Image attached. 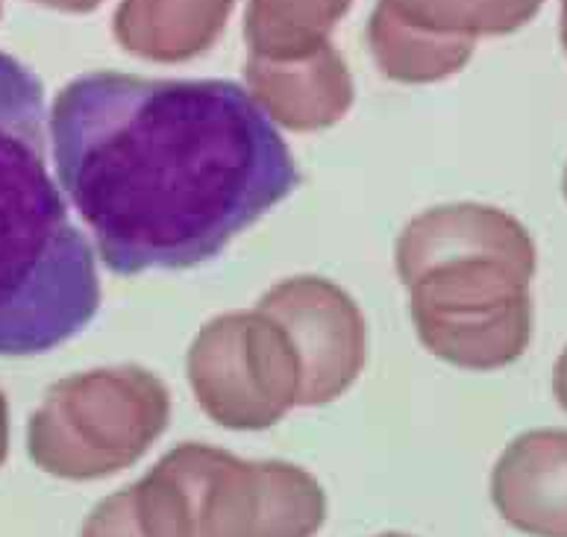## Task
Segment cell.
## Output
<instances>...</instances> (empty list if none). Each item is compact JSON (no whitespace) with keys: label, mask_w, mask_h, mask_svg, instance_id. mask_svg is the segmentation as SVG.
I'll use <instances>...</instances> for the list:
<instances>
[{"label":"cell","mask_w":567,"mask_h":537,"mask_svg":"<svg viewBox=\"0 0 567 537\" xmlns=\"http://www.w3.org/2000/svg\"><path fill=\"white\" fill-rule=\"evenodd\" d=\"M250 80L259 106L291 130L330 126L350 106L348 71L327 48L303 60H254Z\"/></svg>","instance_id":"obj_9"},{"label":"cell","mask_w":567,"mask_h":537,"mask_svg":"<svg viewBox=\"0 0 567 537\" xmlns=\"http://www.w3.org/2000/svg\"><path fill=\"white\" fill-rule=\"evenodd\" d=\"M421 344L465 370L515 364L533 338V236L508 211L450 203L421 211L394 250Z\"/></svg>","instance_id":"obj_3"},{"label":"cell","mask_w":567,"mask_h":537,"mask_svg":"<svg viewBox=\"0 0 567 537\" xmlns=\"http://www.w3.org/2000/svg\"><path fill=\"white\" fill-rule=\"evenodd\" d=\"M7 432H9V423H7V400L0 396V464L7 458Z\"/></svg>","instance_id":"obj_13"},{"label":"cell","mask_w":567,"mask_h":537,"mask_svg":"<svg viewBox=\"0 0 567 537\" xmlns=\"http://www.w3.org/2000/svg\"><path fill=\"white\" fill-rule=\"evenodd\" d=\"M323 520L327 496L303 467L179 444L136 485L106 496L83 537H315Z\"/></svg>","instance_id":"obj_4"},{"label":"cell","mask_w":567,"mask_h":537,"mask_svg":"<svg viewBox=\"0 0 567 537\" xmlns=\"http://www.w3.org/2000/svg\"><path fill=\"white\" fill-rule=\"evenodd\" d=\"M561 42L567 51V0H561Z\"/></svg>","instance_id":"obj_14"},{"label":"cell","mask_w":567,"mask_h":537,"mask_svg":"<svg viewBox=\"0 0 567 537\" xmlns=\"http://www.w3.org/2000/svg\"><path fill=\"white\" fill-rule=\"evenodd\" d=\"M229 0H127L118 12V39L151 60H186L213 44Z\"/></svg>","instance_id":"obj_10"},{"label":"cell","mask_w":567,"mask_h":537,"mask_svg":"<svg viewBox=\"0 0 567 537\" xmlns=\"http://www.w3.org/2000/svg\"><path fill=\"white\" fill-rule=\"evenodd\" d=\"M44 89L0 53V355L48 353L101 306L89 238L48 171Z\"/></svg>","instance_id":"obj_2"},{"label":"cell","mask_w":567,"mask_h":537,"mask_svg":"<svg viewBox=\"0 0 567 537\" xmlns=\"http://www.w3.org/2000/svg\"><path fill=\"white\" fill-rule=\"evenodd\" d=\"M542 0H385L377 18L409 33L450 30V39L471 42L474 33H512L538 12ZM426 39V35H424Z\"/></svg>","instance_id":"obj_11"},{"label":"cell","mask_w":567,"mask_h":537,"mask_svg":"<svg viewBox=\"0 0 567 537\" xmlns=\"http://www.w3.org/2000/svg\"><path fill=\"white\" fill-rule=\"evenodd\" d=\"M553 394H556V403L567 412V347L561 350L556 368H553Z\"/></svg>","instance_id":"obj_12"},{"label":"cell","mask_w":567,"mask_h":537,"mask_svg":"<svg viewBox=\"0 0 567 537\" xmlns=\"http://www.w3.org/2000/svg\"><path fill=\"white\" fill-rule=\"evenodd\" d=\"M377 537H412V535H400V531H385V535H377Z\"/></svg>","instance_id":"obj_15"},{"label":"cell","mask_w":567,"mask_h":537,"mask_svg":"<svg viewBox=\"0 0 567 537\" xmlns=\"http://www.w3.org/2000/svg\"><path fill=\"white\" fill-rule=\"evenodd\" d=\"M256 309L277 320L300 359L297 405H327L353 385L368 355V329L353 297L323 277L282 279Z\"/></svg>","instance_id":"obj_7"},{"label":"cell","mask_w":567,"mask_h":537,"mask_svg":"<svg viewBox=\"0 0 567 537\" xmlns=\"http://www.w3.org/2000/svg\"><path fill=\"white\" fill-rule=\"evenodd\" d=\"M492 503L524 535L567 537V428L517 435L494 464Z\"/></svg>","instance_id":"obj_8"},{"label":"cell","mask_w":567,"mask_h":537,"mask_svg":"<svg viewBox=\"0 0 567 537\" xmlns=\"http://www.w3.org/2000/svg\"><path fill=\"white\" fill-rule=\"evenodd\" d=\"M51 142L62 188L124 277L215 259L300 183L271 115L233 80L92 71L56 94Z\"/></svg>","instance_id":"obj_1"},{"label":"cell","mask_w":567,"mask_h":537,"mask_svg":"<svg viewBox=\"0 0 567 537\" xmlns=\"http://www.w3.org/2000/svg\"><path fill=\"white\" fill-rule=\"evenodd\" d=\"M197 403L224 428L277 426L300 396V359L286 329L254 311H227L197 332L188 350Z\"/></svg>","instance_id":"obj_6"},{"label":"cell","mask_w":567,"mask_h":537,"mask_svg":"<svg viewBox=\"0 0 567 537\" xmlns=\"http://www.w3.org/2000/svg\"><path fill=\"white\" fill-rule=\"evenodd\" d=\"M168 423L171 394L151 370H89L51 388L30 423V455L60 478H103L133 467Z\"/></svg>","instance_id":"obj_5"},{"label":"cell","mask_w":567,"mask_h":537,"mask_svg":"<svg viewBox=\"0 0 567 537\" xmlns=\"http://www.w3.org/2000/svg\"><path fill=\"white\" fill-rule=\"evenodd\" d=\"M565 200H567V171H565Z\"/></svg>","instance_id":"obj_16"}]
</instances>
